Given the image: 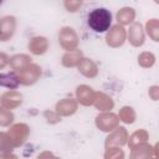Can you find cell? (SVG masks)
Here are the masks:
<instances>
[{
	"instance_id": "obj_1",
	"label": "cell",
	"mask_w": 159,
	"mask_h": 159,
	"mask_svg": "<svg viewBox=\"0 0 159 159\" xmlns=\"http://www.w3.org/2000/svg\"><path fill=\"white\" fill-rule=\"evenodd\" d=\"M112 25V12L106 7H96L87 14V26L97 32L103 34Z\"/></svg>"
}]
</instances>
